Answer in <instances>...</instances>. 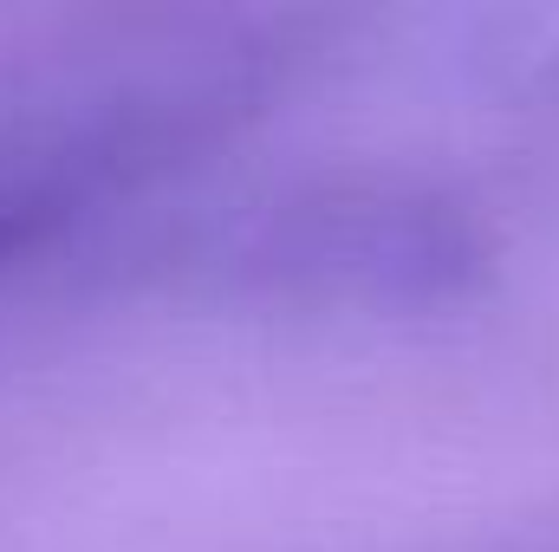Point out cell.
<instances>
[{"mask_svg": "<svg viewBox=\"0 0 559 552\" xmlns=\"http://www.w3.org/2000/svg\"><path fill=\"white\" fill-rule=\"evenodd\" d=\"M143 149L131 118L105 124H52V131H7L0 137V267L52 241L92 189Z\"/></svg>", "mask_w": 559, "mask_h": 552, "instance_id": "1", "label": "cell"}]
</instances>
